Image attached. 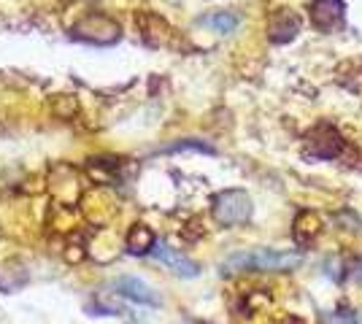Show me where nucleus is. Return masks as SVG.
I'll use <instances>...</instances> for the list:
<instances>
[{"mask_svg":"<svg viewBox=\"0 0 362 324\" xmlns=\"http://www.w3.org/2000/svg\"><path fill=\"white\" fill-rule=\"evenodd\" d=\"M303 251H281V248H249L230 254L222 270L225 273H289L300 268Z\"/></svg>","mask_w":362,"mask_h":324,"instance_id":"nucleus-1","label":"nucleus"},{"mask_svg":"<svg viewBox=\"0 0 362 324\" xmlns=\"http://www.w3.org/2000/svg\"><path fill=\"white\" fill-rule=\"evenodd\" d=\"M71 38L95 44V47H111L122 38V28L114 16L103 14V11H90L71 25Z\"/></svg>","mask_w":362,"mask_h":324,"instance_id":"nucleus-2","label":"nucleus"},{"mask_svg":"<svg viewBox=\"0 0 362 324\" xmlns=\"http://www.w3.org/2000/svg\"><path fill=\"white\" fill-rule=\"evenodd\" d=\"M255 203L246 189H222L211 200V214L222 227H238L252 219Z\"/></svg>","mask_w":362,"mask_h":324,"instance_id":"nucleus-3","label":"nucleus"},{"mask_svg":"<svg viewBox=\"0 0 362 324\" xmlns=\"http://www.w3.org/2000/svg\"><path fill=\"white\" fill-rule=\"evenodd\" d=\"M344 136L332 127V124H319L311 130L308 136V149L317 160H335V157L344 152Z\"/></svg>","mask_w":362,"mask_h":324,"instance_id":"nucleus-4","label":"nucleus"},{"mask_svg":"<svg viewBox=\"0 0 362 324\" xmlns=\"http://www.w3.org/2000/svg\"><path fill=\"white\" fill-rule=\"evenodd\" d=\"M346 0H311V22L319 32H332L344 25Z\"/></svg>","mask_w":362,"mask_h":324,"instance_id":"nucleus-5","label":"nucleus"},{"mask_svg":"<svg viewBox=\"0 0 362 324\" xmlns=\"http://www.w3.org/2000/svg\"><path fill=\"white\" fill-rule=\"evenodd\" d=\"M300 28H303V19L295 11H287V8H281V11H276L271 16V22H268V41L276 44V47H284L289 41H295L298 35H300Z\"/></svg>","mask_w":362,"mask_h":324,"instance_id":"nucleus-6","label":"nucleus"},{"mask_svg":"<svg viewBox=\"0 0 362 324\" xmlns=\"http://www.w3.org/2000/svg\"><path fill=\"white\" fill-rule=\"evenodd\" d=\"M114 289H117V294L127 297V300H133V303H138V306H160L157 292L151 289L146 281H141V278H136V276L117 278V281H114Z\"/></svg>","mask_w":362,"mask_h":324,"instance_id":"nucleus-7","label":"nucleus"},{"mask_svg":"<svg viewBox=\"0 0 362 324\" xmlns=\"http://www.w3.org/2000/svg\"><path fill=\"white\" fill-rule=\"evenodd\" d=\"M154 257L160 260L163 265H168L176 276H184V278H195L200 273V268L197 263H192L189 257H184L179 248H170L168 244H157L154 246Z\"/></svg>","mask_w":362,"mask_h":324,"instance_id":"nucleus-8","label":"nucleus"},{"mask_svg":"<svg viewBox=\"0 0 362 324\" xmlns=\"http://www.w3.org/2000/svg\"><path fill=\"white\" fill-rule=\"evenodd\" d=\"M322 230V219H319L317 211H300V214L295 216V224H292V235H295V241L300 244V246H308L314 238L319 235Z\"/></svg>","mask_w":362,"mask_h":324,"instance_id":"nucleus-9","label":"nucleus"},{"mask_svg":"<svg viewBox=\"0 0 362 324\" xmlns=\"http://www.w3.org/2000/svg\"><path fill=\"white\" fill-rule=\"evenodd\" d=\"M157 246V238L146 224H133L127 232V248L130 254H149Z\"/></svg>","mask_w":362,"mask_h":324,"instance_id":"nucleus-10","label":"nucleus"},{"mask_svg":"<svg viewBox=\"0 0 362 324\" xmlns=\"http://www.w3.org/2000/svg\"><path fill=\"white\" fill-rule=\"evenodd\" d=\"M206 28H211L214 32H233L238 25H241V16L235 14V11H214V14H209V16H203L200 19Z\"/></svg>","mask_w":362,"mask_h":324,"instance_id":"nucleus-11","label":"nucleus"},{"mask_svg":"<svg viewBox=\"0 0 362 324\" xmlns=\"http://www.w3.org/2000/svg\"><path fill=\"white\" fill-rule=\"evenodd\" d=\"M184 149H195V152H206V155H214V149L203 140H181V143H173L168 146V152H184Z\"/></svg>","mask_w":362,"mask_h":324,"instance_id":"nucleus-12","label":"nucleus"},{"mask_svg":"<svg viewBox=\"0 0 362 324\" xmlns=\"http://www.w3.org/2000/svg\"><path fill=\"white\" fill-rule=\"evenodd\" d=\"M322 324H357V316L354 313H327V316H322Z\"/></svg>","mask_w":362,"mask_h":324,"instance_id":"nucleus-13","label":"nucleus"},{"mask_svg":"<svg viewBox=\"0 0 362 324\" xmlns=\"http://www.w3.org/2000/svg\"><path fill=\"white\" fill-rule=\"evenodd\" d=\"M357 324H362V316H357Z\"/></svg>","mask_w":362,"mask_h":324,"instance_id":"nucleus-14","label":"nucleus"},{"mask_svg":"<svg viewBox=\"0 0 362 324\" xmlns=\"http://www.w3.org/2000/svg\"><path fill=\"white\" fill-rule=\"evenodd\" d=\"M360 281H362V265H360Z\"/></svg>","mask_w":362,"mask_h":324,"instance_id":"nucleus-15","label":"nucleus"}]
</instances>
